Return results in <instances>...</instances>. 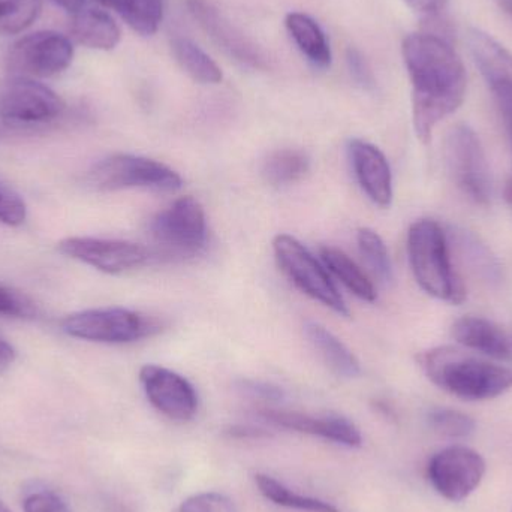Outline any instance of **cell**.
Masks as SVG:
<instances>
[{
    "mask_svg": "<svg viewBox=\"0 0 512 512\" xmlns=\"http://www.w3.org/2000/svg\"><path fill=\"white\" fill-rule=\"evenodd\" d=\"M486 462L468 447L439 451L429 463V480L439 495L451 502L465 501L480 486L486 475Z\"/></svg>",
    "mask_w": 512,
    "mask_h": 512,
    "instance_id": "12",
    "label": "cell"
},
{
    "mask_svg": "<svg viewBox=\"0 0 512 512\" xmlns=\"http://www.w3.org/2000/svg\"><path fill=\"white\" fill-rule=\"evenodd\" d=\"M57 249L68 258L107 274L125 273L153 261L149 248L125 240L68 237L57 243Z\"/></svg>",
    "mask_w": 512,
    "mask_h": 512,
    "instance_id": "11",
    "label": "cell"
},
{
    "mask_svg": "<svg viewBox=\"0 0 512 512\" xmlns=\"http://www.w3.org/2000/svg\"><path fill=\"white\" fill-rule=\"evenodd\" d=\"M505 200L512 206V179L508 180L507 186H505Z\"/></svg>",
    "mask_w": 512,
    "mask_h": 512,
    "instance_id": "41",
    "label": "cell"
},
{
    "mask_svg": "<svg viewBox=\"0 0 512 512\" xmlns=\"http://www.w3.org/2000/svg\"><path fill=\"white\" fill-rule=\"evenodd\" d=\"M153 259L186 261L204 251L207 219L203 206L194 197H182L159 212L149 225Z\"/></svg>",
    "mask_w": 512,
    "mask_h": 512,
    "instance_id": "4",
    "label": "cell"
},
{
    "mask_svg": "<svg viewBox=\"0 0 512 512\" xmlns=\"http://www.w3.org/2000/svg\"><path fill=\"white\" fill-rule=\"evenodd\" d=\"M41 0H0V35H17L35 23Z\"/></svg>",
    "mask_w": 512,
    "mask_h": 512,
    "instance_id": "28",
    "label": "cell"
},
{
    "mask_svg": "<svg viewBox=\"0 0 512 512\" xmlns=\"http://www.w3.org/2000/svg\"><path fill=\"white\" fill-rule=\"evenodd\" d=\"M304 331L319 357L337 376L357 378L360 375V361L339 337L318 322H307Z\"/></svg>",
    "mask_w": 512,
    "mask_h": 512,
    "instance_id": "19",
    "label": "cell"
},
{
    "mask_svg": "<svg viewBox=\"0 0 512 512\" xmlns=\"http://www.w3.org/2000/svg\"><path fill=\"white\" fill-rule=\"evenodd\" d=\"M27 218L23 197L14 189L0 183V222L8 227H20Z\"/></svg>",
    "mask_w": 512,
    "mask_h": 512,
    "instance_id": "31",
    "label": "cell"
},
{
    "mask_svg": "<svg viewBox=\"0 0 512 512\" xmlns=\"http://www.w3.org/2000/svg\"><path fill=\"white\" fill-rule=\"evenodd\" d=\"M310 170V159L297 149H282L268 155L262 177L271 186H285L303 179Z\"/></svg>",
    "mask_w": 512,
    "mask_h": 512,
    "instance_id": "24",
    "label": "cell"
},
{
    "mask_svg": "<svg viewBox=\"0 0 512 512\" xmlns=\"http://www.w3.org/2000/svg\"><path fill=\"white\" fill-rule=\"evenodd\" d=\"M87 183L95 191L113 192L123 189H150L155 192H176L183 186L179 173L144 156L116 153L93 165Z\"/></svg>",
    "mask_w": 512,
    "mask_h": 512,
    "instance_id": "6",
    "label": "cell"
},
{
    "mask_svg": "<svg viewBox=\"0 0 512 512\" xmlns=\"http://www.w3.org/2000/svg\"><path fill=\"white\" fill-rule=\"evenodd\" d=\"M63 111V99L32 78L14 77L0 84V117L12 128L50 123Z\"/></svg>",
    "mask_w": 512,
    "mask_h": 512,
    "instance_id": "9",
    "label": "cell"
},
{
    "mask_svg": "<svg viewBox=\"0 0 512 512\" xmlns=\"http://www.w3.org/2000/svg\"><path fill=\"white\" fill-rule=\"evenodd\" d=\"M496 3H498L499 8L504 9L512 17V0H496Z\"/></svg>",
    "mask_w": 512,
    "mask_h": 512,
    "instance_id": "40",
    "label": "cell"
},
{
    "mask_svg": "<svg viewBox=\"0 0 512 512\" xmlns=\"http://www.w3.org/2000/svg\"><path fill=\"white\" fill-rule=\"evenodd\" d=\"M510 135H511V140H512V134H510Z\"/></svg>",
    "mask_w": 512,
    "mask_h": 512,
    "instance_id": "44",
    "label": "cell"
},
{
    "mask_svg": "<svg viewBox=\"0 0 512 512\" xmlns=\"http://www.w3.org/2000/svg\"><path fill=\"white\" fill-rule=\"evenodd\" d=\"M0 315L17 319H36L39 307L23 292L0 283Z\"/></svg>",
    "mask_w": 512,
    "mask_h": 512,
    "instance_id": "30",
    "label": "cell"
},
{
    "mask_svg": "<svg viewBox=\"0 0 512 512\" xmlns=\"http://www.w3.org/2000/svg\"><path fill=\"white\" fill-rule=\"evenodd\" d=\"M468 44L512 134V53L480 29L469 30Z\"/></svg>",
    "mask_w": 512,
    "mask_h": 512,
    "instance_id": "14",
    "label": "cell"
},
{
    "mask_svg": "<svg viewBox=\"0 0 512 512\" xmlns=\"http://www.w3.org/2000/svg\"><path fill=\"white\" fill-rule=\"evenodd\" d=\"M228 435L231 438H262V436H267V433L264 430L254 429V427H243V426H234L231 427L230 430H227Z\"/></svg>",
    "mask_w": 512,
    "mask_h": 512,
    "instance_id": "38",
    "label": "cell"
},
{
    "mask_svg": "<svg viewBox=\"0 0 512 512\" xmlns=\"http://www.w3.org/2000/svg\"><path fill=\"white\" fill-rule=\"evenodd\" d=\"M17 358V351L11 343L0 337V373L5 372Z\"/></svg>",
    "mask_w": 512,
    "mask_h": 512,
    "instance_id": "37",
    "label": "cell"
},
{
    "mask_svg": "<svg viewBox=\"0 0 512 512\" xmlns=\"http://www.w3.org/2000/svg\"><path fill=\"white\" fill-rule=\"evenodd\" d=\"M140 382L153 408L170 420L183 423L197 414L198 394L185 376L167 367L146 364L141 367Z\"/></svg>",
    "mask_w": 512,
    "mask_h": 512,
    "instance_id": "13",
    "label": "cell"
},
{
    "mask_svg": "<svg viewBox=\"0 0 512 512\" xmlns=\"http://www.w3.org/2000/svg\"><path fill=\"white\" fill-rule=\"evenodd\" d=\"M11 129L12 126L0 117V135L6 134V132L11 131Z\"/></svg>",
    "mask_w": 512,
    "mask_h": 512,
    "instance_id": "42",
    "label": "cell"
},
{
    "mask_svg": "<svg viewBox=\"0 0 512 512\" xmlns=\"http://www.w3.org/2000/svg\"><path fill=\"white\" fill-rule=\"evenodd\" d=\"M179 512H239L236 504L221 493H200L180 505Z\"/></svg>",
    "mask_w": 512,
    "mask_h": 512,
    "instance_id": "33",
    "label": "cell"
},
{
    "mask_svg": "<svg viewBox=\"0 0 512 512\" xmlns=\"http://www.w3.org/2000/svg\"><path fill=\"white\" fill-rule=\"evenodd\" d=\"M429 421L436 433L447 438H468L475 430V421L454 409H435L430 412Z\"/></svg>",
    "mask_w": 512,
    "mask_h": 512,
    "instance_id": "29",
    "label": "cell"
},
{
    "mask_svg": "<svg viewBox=\"0 0 512 512\" xmlns=\"http://www.w3.org/2000/svg\"><path fill=\"white\" fill-rule=\"evenodd\" d=\"M240 388H242L248 396L267 400V402H279L283 397V391L280 390V388L267 384V382L242 381L240 382Z\"/></svg>",
    "mask_w": 512,
    "mask_h": 512,
    "instance_id": "34",
    "label": "cell"
},
{
    "mask_svg": "<svg viewBox=\"0 0 512 512\" xmlns=\"http://www.w3.org/2000/svg\"><path fill=\"white\" fill-rule=\"evenodd\" d=\"M454 340L471 351L480 352L496 360H511L512 345L507 334L493 324L492 321L480 316H465L457 319L451 328Z\"/></svg>",
    "mask_w": 512,
    "mask_h": 512,
    "instance_id": "18",
    "label": "cell"
},
{
    "mask_svg": "<svg viewBox=\"0 0 512 512\" xmlns=\"http://www.w3.org/2000/svg\"><path fill=\"white\" fill-rule=\"evenodd\" d=\"M357 243L361 256L379 282L384 285L393 282V265L382 237L372 228H360Z\"/></svg>",
    "mask_w": 512,
    "mask_h": 512,
    "instance_id": "27",
    "label": "cell"
},
{
    "mask_svg": "<svg viewBox=\"0 0 512 512\" xmlns=\"http://www.w3.org/2000/svg\"><path fill=\"white\" fill-rule=\"evenodd\" d=\"M348 155L364 194L376 206L388 209L393 203V174L384 153L373 144L354 138L349 141Z\"/></svg>",
    "mask_w": 512,
    "mask_h": 512,
    "instance_id": "15",
    "label": "cell"
},
{
    "mask_svg": "<svg viewBox=\"0 0 512 512\" xmlns=\"http://www.w3.org/2000/svg\"><path fill=\"white\" fill-rule=\"evenodd\" d=\"M402 51L412 83L415 134L427 144L438 123L465 101V65L450 42L435 33L409 35Z\"/></svg>",
    "mask_w": 512,
    "mask_h": 512,
    "instance_id": "1",
    "label": "cell"
},
{
    "mask_svg": "<svg viewBox=\"0 0 512 512\" xmlns=\"http://www.w3.org/2000/svg\"><path fill=\"white\" fill-rule=\"evenodd\" d=\"M322 264L328 271L343 283L355 297L360 300L373 303L378 298L375 285L367 274L355 264L354 259L349 258L345 252L333 246L321 248Z\"/></svg>",
    "mask_w": 512,
    "mask_h": 512,
    "instance_id": "21",
    "label": "cell"
},
{
    "mask_svg": "<svg viewBox=\"0 0 512 512\" xmlns=\"http://www.w3.org/2000/svg\"><path fill=\"white\" fill-rule=\"evenodd\" d=\"M415 12L423 15V17L433 20L438 18L439 14L444 11L447 0H405Z\"/></svg>",
    "mask_w": 512,
    "mask_h": 512,
    "instance_id": "36",
    "label": "cell"
},
{
    "mask_svg": "<svg viewBox=\"0 0 512 512\" xmlns=\"http://www.w3.org/2000/svg\"><path fill=\"white\" fill-rule=\"evenodd\" d=\"M427 378L442 390L468 402L496 399L512 388V369L490 363L453 346L418 355Z\"/></svg>",
    "mask_w": 512,
    "mask_h": 512,
    "instance_id": "2",
    "label": "cell"
},
{
    "mask_svg": "<svg viewBox=\"0 0 512 512\" xmlns=\"http://www.w3.org/2000/svg\"><path fill=\"white\" fill-rule=\"evenodd\" d=\"M177 63L183 71L201 84H218L222 81V71L215 60L201 50L191 39L176 38L171 44Z\"/></svg>",
    "mask_w": 512,
    "mask_h": 512,
    "instance_id": "25",
    "label": "cell"
},
{
    "mask_svg": "<svg viewBox=\"0 0 512 512\" xmlns=\"http://www.w3.org/2000/svg\"><path fill=\"white\" fill-rule=\"evenodd\" d=\"M408 255L415 280L426 294L456 306L466 300L465 283L454 270L447 234L438 222L420 219L411 225Z\"/></svg>",
    "mask_w": 512,
    "mask_h": 512,
    "instance_id": "3",
    "label": "cell"
},
{
    "mask_svg": "<svg viewBox=\"0 0 512 512\" xmlns=\"http://www.w3.org/2000/svg\"><path fill=\"white\" fill-rule=\"evenodd\" d=\"M24 512H72L62 496L53 490L32 489L24 495Z\"/></svg>",
    "mask_w": 512,
    "mask_h": 512,
    "instance_id": "32",
    "label": "cell"
},
{
    "mask_svg": "<svg viewBox=\"0 0 512 512\" xmlns=\"http://www.w3.org/2000/svg\"><path fill=\"white\" fill-rule=\"evenodd\" d=\"M51 2L56 3L57 6L74 15L83 11L84 0H51Z\"/></svg>",
    "mask_w": 512,
    "mask_h": 512,
    "instance_id": "39",
    "label": "cell"
},
{
    "mask_svg": "<svg viewBox=\"0 0 512 512\" xmlns=\"http://www.w3.org/2000/svg\"><path fill=\"white\" fill-rule=\"evenodd\" d=\"M273 252L283 273L303 294L348 318L351 312L330 273L303 243L289 234H279L274 237Z\"/></svg>",
    "mask_w": 512,
    "mask_h": 512,
    "instance_id": "7",
    "label": "cell"
},
{
    "mask_svg": "<svg viewBox=\"0 0 512 512\" xmlns=\"http://www.w3.org/2000/svg\"><path fill=\"white\" fill-rule=\"evenodd\" d=\"M256 486L259 492L268 501L280 507L294 508L298 511L306 512H339L336 507L328 502L319 501V499L309 498V496L297 495L292 490L286 489L283 484L268 475H256Z\"/></svg>",
    "mask_w": 512,
    "mask_h": 512,
    "instance_id": "26",
    "label": "cell"
},
{
    "mask_svg": "<svg viewBox=\"0 0 512 512\" xmlns=\"http://www.w3.org/2000/svg\"><path fill=\"white\" fill-rule=\"evenodd\" d=\"M0 512H12L11 510H9L8 507H6L5 504H3L2 501H0Z\"/></svg>",
    "mask_w": 512,
    "mask_h": 512,
    "instance_id": "43",
    "label": "cell"
},
{
    "mask_svg": "<svg viewBox=\"0 0 512 512\" xmlns=\"http://www.w3.org/2000/svg\"><path fill=\"white\" fill-rule=\"evenodd\" d=\"M448 171L460 191L480 206H487L492 198V179L489 164L480 138L468 125H457L447 138Z\"/></svg>",
    "mask_w": 512,
    "mask_h": 512,
    "instance_id": "8",
    "label": "cell"
},
{
    "mask_svg": "<svg viewBox=\"0 0 512 512\" xmlns=\"http://www.w3.org/2000/svg\"><path fill=\"white\" fill-rule=\"evenodd\" d=\"M286 27L301 53L318 68H327L331 63V50L319 24L309 15L291 12L286 17Z\"/></svg>",
    "mask_w": 512,
    "mask_h": 512,
    "instance_id": "22",
    "label": "cell"
},
{
    "mask_svg": "<svg viewBox=\"0 0 512 512\" xmlns=\"http://www.w3.org/2000/svg\"><path fill=\"white\" fill-rule=\"evenodd\" d=\"M259 415L268 423L282 429L294 430L306 435L319 436L327 441L346 447H360L361 433L354 423L337 415L327 417H315V415L303 414V412L279 411V409H262Z\"/></svg>",
    "mask_w": 512,
    "mask_h": 512,
    "instance_id": "17",
    "label": "cell"
},
{
    "mask_svg": "<svg viewBox=\"0 0 512 512\" xmlns=\"http://www.w3.org/2000/svg\"><path fill=\"white\" fill-rule=\"evenodd\" d=\"M349 69L355 80L363 87H370L373 84L372 74H370L369 66H367L364 57L357 50H349L348 53Z\"/></svg>",
    "mask_w": 512,
    "mask_h": 512,
    "instance_id": "35",
    "label": "cell"
},
{
    "mask_svg": "<svg viewBox=\"0 0 512 512\" xmlns=\"http://www.w3.org/2000/svg\"><path fill=\"white\" fill-rule=\"evenodd\" d=\"M188 8L195 20L212 36L213 41L231 57L251 68H265L261 51L236 29L209 0H188Z\"/></svg>",
    "mask_w": 512,
    "mask_h": 512,
    "instance_id": "16",
    "label": "cell"
},
{
    "mask_svg": "<svg viewBox=\"0 0 512 512\" xmlns=\"http://www.w3.org/2000/svg\"><path fill=\"white\" fill-rule=\"evenodd\" d=\"M74 47L66 36L51 30L30 33L15 42L6 65L15 77L50 78L71 65Z\"/></svg>",
    "mask_w": 512,
    "mask_h": 512,
    "instance_id": "10",
    "label": "cell"
},
{
    "mask_svg": "<svg viewBox=\"0 0 512 512\" xmlns=\"http://www.w3.org/2000/svg\"><path fill=\"white\" fill-rule=\"evenodd\" d=\"M114 9L135 32L153 35L159 29L164 15L162 0H95Z\"/></svg>",
    "mask_w": 512,
    "mask_h": 512,
    "instance_id": "23",
    "label": "cell"
},
{
    "mask_svg": "<svg viewBox=\"0 0 512 512\" xmlns=\"http://www.w3.org/2000/svg\"><path fill=\"white\" fill-rule=\"evenodd\" d=\"M60 327L69 337L110 345L138 342L162 330L156 319L125 307H102L71 313L62 319Z\"/></svg>",
    "mask_w": 512,
    "mask_h": 512,
    "instance_id": "5",
    "label": "cell"
},
{
    "mask_svg": "<svg viewBox=\"0 0 512 512\" xmlns=\"http://www.w3.org/2000/svg\"><path fill=\"white\" fill-rule=\"evenodd\" d=\"M71 33L78 44L102 51L116 48L122 36L116 21L99 9H83L75 14Z\"/></svg>",
    "mask_w": 512,
    "mask_h": 512,
    "instance_id": "20",
    "label": "cell"
}]
</instances>
